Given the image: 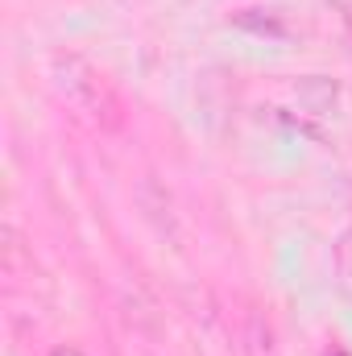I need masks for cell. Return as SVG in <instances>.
Segmentation results:
<instances>
[{"mask_svg": "<svg viewBox=\"0 0 352 356\" xmlns=\"http://www.w3.org/2000/svg\"><path fill=\"white\" fill-rule=\"evenodd\" d=\"M336 273H340L344 294H352V232H344L340 245H336Z\"/></svg>", "mask_w": 352, "mask_h": 356, "instance_id": "6", "label": "cell"}, {"mask_svg": "<svg viewBox=\"0 0 352 356\" xmlns=\"http://www.w3.org/2000/svg\"><path fill=\"white\" fill-rule=\"evenodd\" d=\"M336 356H344V353H336Z\"/></svg>", "mask_w": 352, "mask_h": 356, "instance_id": "8", "label": "cell"}, {"mask_svg": "<svg viewBox=\"0 0 352 356\" xmlns=\"http://www.w3.org/2000/svg\"><path fill=\"white\" fill-rule=\"evenodd\" d=\"M298 95H303V99H307L319 116H323V112L336 104V83H328V79L311 75V79H303V83H298Z\"/></svg>", "mask_w": 352, "mask_h": 356, "instance_id": "5", "label": "cell"}, {"mask_svg": "<svg viewBox=\"0 0 352 356\" xmlns=\"http://www.w3.org/2000/svg\"><path fill=\"white\" fill-rule=\"evenodd\" d=\"M50 356H88L83 348H75V344H63V348H54Z\"/></svg>", "mask_w": 352, "mask_h": 356, "instance_id": "7", "label": "cell"}, {"mask_svg": "<svg viewBox=\"0 0 352 356\" xmlns=\"http://www.w3.org/2000/svg\"><path fill=\"white\" fill-rule=\"evenodd\" d=\"M245 353L249 356H278L273 327L265 323L262 315H249V327H245Z\"/></svg>", "mask_w": 352, "mask_h": 356, "instance_id": "4", "label": "cell"}, {"mask_svg": "<svg viewBox=\"0 0 352 356\" xmlns=\"http://www.w3.org/2000/svg\"><path fill=\"white\" fill-rule=\"evenodd\" d=\"M137 203H141V211L162 228V232H175V216H170V195H166V186L158 182V178H141V186H137Z\"/></svg>", "mask_w": 352, "mask_h": 356, "instance_id": "2", "label": "cell"}, {"mask_svg": "<svg viewBox=\"0 0 352 356\" xmlns=\"http://www.w3.org/2000/svg\"><path fill=\"white\" fill-rule=\"evenodd\" d=\"M0 261H4V273H8V277H25V273L33 269V253L25 249V236H21L13 224L0 228Z\"/></svg>", "mask_w": 352, "mask_h": 356, "instance_id": "3", "label": "cell"}, {"mask_svg": "<svg viewBox=\"0 0 352 356\" xmlns=\"http://www.w3.org/2000/svg\"><path fill=\"white\" fill-rule=\"evenodd\" d=\"M46 79H50L54 95L67 108H75L83 120H91L95 129L112 133V129L125 124V108H120L116 91L104 83V75L91 67L88 58H79V54H54L50 67H46Z\"/></svg>", "mask_w": 352, "mask_h": 356, "instance_id": "1", "label": "cell"}]
</instances>
